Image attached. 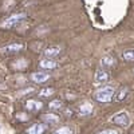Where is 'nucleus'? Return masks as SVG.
<instances>
[{"mask_svg": "<svg viewBox=\"0 0 134 134\" xmlns=\"http://www.w3.org/2000/svg\"><path fill=\"white\" fill-rule=\"evenodd\" d=\"M52 134H72V129L70 126H60L55 130Z\"/></svg>", "mask_w": 134, "mask_h": 134, "instance_id": "obj_17", "label": "nucleus"}, {"mask_svg": "<svg viewBox=\"0 0 134 134\" xmlns=\"http://www.w3.org/2000/svg\"><path fill=\"white\" fill-rule=\"evenodd\" d=\"M63 107H64V105H63V102L60 99H54V100H51V102L48 103V109L51 111H59Z\"/></svg>", "mask_w": 134, "mask_h": 134, "instance_id": "obj_14", "label": "nucleus"}, {"mask_svg": "<svg viewBox=\"0 0 134 134\" xmlns=\"http://www.w3.org/2000/svg\"><path fill=\"white\" fill-rule=\"evenodd\" d=\"M114 95H115L114 87H111V86H103L102 88H99V90L95 91L94 98H95V100H98V102H100V103H109V102L113 100Z\"/></svg>", "mask_w": 134, "mask_h": 134, "instance_id": "obj_1", "label": "nucleus"}, {"mask_svg": "<svg viewBox=\"0 0 134 134\" xmlns=\"http://www.w3.org/2000/svg\"><path fill=\"white\" fill-rule=\"evenodd\" d=\"M23 48H24V46L21 43H11V44H7V46H4L2 48V52H4V54H18Z\"/></svg>", "mask_w": 134, "mask_h": 134, "instance_id": "obj_8", "label": "nucleus"}, {"mask_svg": "<svg viewBox=\"0 0 134 134\" xmlns=\"http://www.w3.org/2000/svg\"><path fill=\"white\" fill-rule=\"evenodd\" d=\"M54 93H55V90H54L52 87H43V88H40V90H39L38 95L40 98H48V97L54 95Z\"/></svg>", "mask_w": 134, "mask_h": 134, "instance_id": "obj_15", "label": "nucleus"}, {"mask_svg": "<svg viewBox=\"0 0 134 134\" xmlns=\"http://www.w3.org/2000/svg\"><path fill=\"white\" fill-rule=\"evenodd\" d=\"M111 122L117 126H122V127H127L130 125V117L127 115L126 111H119L115 115H113Z\"/></svg>", "mask_w": 134, "mask_h": 134, "instance_id": "obj_3", "label": "nucleus"}, {"mask_svg": "<svg viewBox=\"0 0 134 134\" xmlns=\"http://www.w3.org/2000/svg\"><path fill=\"white\" fill-rule=\"evenodd\" d=\"M97 134H118V133H117V130H113V129H106V130H102Z\"/></svg>", "mask_w": 134, "mask_h": 134, "instance_id": "obj_19", "label": "nucleus"}, {"mask_svg": "<svg viewBox=\"0 0 134 134\" xmlns=\"http://www.w3.org/2000/svg\"><path fill=\"white\" fill-rule=\"evenodd\" d=\"M122 59L126 62H134V48H127L122 52Z\"/></svg>", "mask_w": 134, "mask_h": 134, "instance_id": "obj_16", "label": "nucleus"}, {"mask_svg": "<svg viewBox=\"0 0 134 134\" xmlns=\"http://www.w3.org/2000/svg\"><path fill=\"white\" fill-rule=\"evenodd\" d=\"M27 18V15L24 14V12H19V14H14V15H11V16H8L4 21H3V24H2V27L3 28H12V27H15V26H18L19 23H21L24 19Z\"/></svg>", "mask_w": 134, "mask_h": 134, "instance_id": "obj_2", "label": "nucleus"}, {"mask_svg": "<svg viewBox=\"0 0 134 134\" xmlns=\"http://www.w3.org/2000/svg\"><path fill=\"white\" fill-rule=\"evenodd\" d=\"M50 78H51V75L47 71H38V72H34L31 75V79L38 85H43V83L48 82Z\"/></svg>", "mask_w": 134, "mask_h": 134, "instance_id": "obj_7", "label": "nucleus"}, {"mask_svg": "<svg viewBox=\"0 0 134 134\" xmlns=\"http://www.w3.org/2000/svg\"><path fill=\"white\" fill-rule=\"evenodd\" d=\"M47 130H48L47 124H44V122H35L30 127H27L26 134H46Z\"/></svg>", "mask_w": 134, "mask_h": 134, "instance_id": "obj_4", "label": "nucleus"}, {"mask_svg": "<svg viewBox=\"0 0 134 134\" xmlns=\"http://www.w3.org/2000/svg\"><path fill=\"white\" fill-rule=\"evenodd\" d=\"M42 119L44 121V124H50V125H57L60 121V117L55 113H46L42 115Z\"/></svg>", "mask_w": 134, "mask_h": 134, "instance_id": "obj_10", "label": "nucleus"}, {"mask_svg": "<svg viewBox=\"0 0 134 134\" xmlns=\"http://www.w3.org/2000/svg\"><path fill=\"white\" fill-rule=\"evenodd\" d=\"M24 109L30 113H38L43 109V102H40L39 99H27L24 103Z\"/></svg>", "mask_w": 134, "mask_h": 134, "instance_id": "obj_5", "label": "nucleus"}, {"mask_svg": "<svg viewBox=\"0 0 134 134\" xmlns=\"http://www.w3.org/2000/svg\"><path fill=\"white\" fill-rule=\"evenodd\" d=\"M110 81V72L106 70V69H99L97 70L95 72V76H94V82L95 85H103L106 82Z\"/></svg>", "mask_w": 134, "mask_h": 134, "instance_id": "obj_6", "label": "nucleus"}, {"mask_svg": "<svg viewBox=\"0 0 134 134\" xmlns=\"http://www.w3.org/2000/svg\"><path fill=\"white\" fill-rule=\"evenodd\" d=\"M39 66H40V69L43 70H54V69H57V67L59 66L58 62H55L50 58H46V59H42L39 62Z\"/></svg>", "mask_w": 134, "mask_h": 134, "instance_id": "obj_9", "label": "nucleus"}, {"mask_svg": "<svg viewBox=\"0 0 134 134\" xmlns=\"http://www.w3.org/2000/svg\"><path fill=\"white\" fill-rule=\"evenodd\" d=\"M93 110H94V107H93V105H91L90 102H83V103L79 106V109H78V111H79V115H82V117H87V115L93 114Z\"/></svg>", "mask_w": 134, "mask_h": 134, "instance_id": "obj_11", "label": "nucleus"}, {"mask_svg": "<svg viewBox=\"0 0 134 134\" xmlns=\"http://www.w3.org/2000/svg\"><path fill=\"white\" fill-rule=\"evenodd\" d=\"M0 131H2V129H0Z\"/></svg>", "mask_w": 134, "mask_h": 134, "instance_id": "obj_20", "label": "nucleus"}, {"mask_svg": "<svg viewBox=\"0 0 134 134\" xmlns=\"http://www.w3.org/2000/svg\"><path fill=\"white\" fill-rule=\"evenodd\" d=\"M127 94H129V87H122L121 90L118 91V94H117V100L121 102L122 99H125L127 97Z\"/></svg>", "mask_w": 134, "mask_h": 134, "instance_id": "obj_18", "label": "nucleus"}, {"mask_svg": "<svg viewBox=\"0 0 134 134\" xmlns=\"http://www.w3.org/2000/svg\"><path fill=\"white\" fill-rule=\"evenodd\" d=\"M100 64H102L103 69H110V67H113L115 64V58L111 57V55H106L100 60Z\"/></svg>", "mask_w": 134, "mask_h": 134, "instance_id": "obj_13", "label": "nucleus"}, {"mask_svg": "<svg viewBox=\"0 0 134 134\" xmlns=\"http://www.w3.org/2000/svg\"><path fill=\"white\" fill-rule=\"evenodd\" d=\"M62 52V48L58 47V46H52V47H47L46 50H44V57L46 58H55V57H58V55Z\"/></svg>", "mask_w": 134, "mask_h": 134, "instance_id": "obj_12", "label": "nucleus"}]
</instances>
